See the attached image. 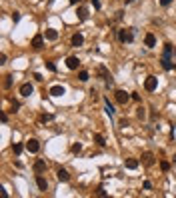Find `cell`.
<instances>
[{
	"label": "cell",
	"instance_id": "cell-17",
	"mask_svg": "<svg viewBox=\"0 0 176 198\" xmlns=\"http://www.w3.org/2000/svg\"><path fill=\"white\" fill-rule=\"evenodd\" d=\"M162 68H164V70H172L174 68V64H172V62H170V58H166V56H162Z\"/></svg>",
	"mask_w": 176,
	"mask_h": 198
},
{
	"label": "cell",
	"instance_id": "cell-35",
	"mask_svg": "<svg viewBox=\"0 0 176 198\" xmlns=\"http://www.w3.org/2000/svg\"><path fill=\"white\" fill-rule=\"evenodd\" d=\"M124 2H126V4H130V2H132V0H124Z\"/></svg>",
	"mask_w": 176,
	"mask_h": 198
},
{
	"label": "cell",
	"instance_id": "cell-29",
	"mask_svg": "<svg viewBox=\"0 0 176 198\" xmlns=\"http://www.w3.org/2000/svg\"><path fill=\"white\" fill-rule=\"evenodd\" d=\"M46 68H48L50 72H56V66H54V62H46Z\"/></svg>",
	"mask_w": 176,
	"mask_h": 198
},
{
	"label": "cell",
	"instance_id": "cell-23",
	"mask_svg": "<svg viewBox=\"0 0 176 198\" xmlns=\"http://www.w3.org/2000/svg\"><path fill=\"white\" fill-rule=\"evenodd\" d=\"M88 78H90V76H88L86 70H80V72H78V80H80V82H86Z\"/></svg>",
	"mask_w": 176,
	"mask_h": 198
},
{
	"label": "cell",
	"instance_id": "cell-8",
	"mask_svg": "<svg viewBox=\"0 0 176 198\" xmlns=\"http://www.w3.org/2000/svg\"><path fill=\"white\" fill-rule=\"evenodd\" d=\"M142 164H144V166H152L154 164V154L152 152H144L142 154Z\"/></svg>",
	"mask_w": 176,
	"mask_h": 198
},
{
	"label": "cell",
	"instance_id": "cell-14",
	"mask_svg": "<svg viewBox=\"0 0 176 198\" xmlns=\"http://www.w3.org/2000/svg\"><path fill=\"white\" fill-rule=\"evenodd\" d=\"M56 176H58V180H60V182H68V178H70V174L64 170V168H60V170L56 172Z\"/></svg>",
	"mask_w": 176,
	"mask_h": 198
},
{
	"label": "cell",
	"instance_id": "cell-33",
	"mask_svg": "<svg viewBox=\"0 0 176 198\" xmlns=\"http://www.w3.org/2000/svg\"><path fill=\"white\" fill-rule=\"evenodd\" d=\"M170 2H172V0H160V4H162V6H168Z\"/></svg>",
	"mask_w": 176,
	"mask_h": 198
},
{
	"label": "cell",
	"instance_id": "cell-16",
	"mask_svg": "<svg viewBox=\"0 0 176 198\" xmlns=\"http://www.w3.org/2000/svg\"><path fill=\"white\" fill-rule=\"evenodd\" d=\"M82 42H84V36H82V34H74L72 36V46L78 48V46H82Z\"/></svg>",
	"mask_w": 176,
	"mask_h": 198
},
{
	"label": "cell",
	"instance_id": "cell-12",
	"mask_svg": "<svg viewBox=\"0 0 176 198\" xmlns=\"http://www.w3.org/2000/svg\"><path fill=\"white\" fill-rule=\"evenodd\" d=\"M44 170H46V162H44V160H36V162H34V172L40 174V172H44Z\"/></svg>",
	"mask_w": 176,
	"mask_h": 198
},
{
	"label": "cell",
	"instance_id": "cell-22",
	"mask_svg": "<svg viewBox=\"0 0 176 198\" xmlns=\"http://www.w3.org/2000/svg\"><path fill=\"white\" fill-rule=\"evenodd\" d=\"M94 142H96L98 146H106V140H104L102 134H94Z\"/></svg>",
	"mask_w": 176,
	"mask_h": 198
},
{
	"label": "cell",
	"instance_id": "cell-15",
	"mask_svg": "<svg viewBox=\"0 0 176 198\" xmlns=\"http://www.w3.org/2000/svg\"><path fill=\"white\" fill-rule=\"evenodd\" d=\"M46 40H58V30H54V28H46Z\"/></svg>",
	"mask_w": 176,
	"mask_h": 198
},
{
	"label": "cell",
	"instance_id": "cell-18",
	"mask_svg": "<svg viewBox=\"0 0 176 198\" xmlns=\"http://www.w3.org/2000/svg\"><path fill=\"white\" fill-rule=\"evenodd\" d=\"M172 54H174V46H172V44H164V54H162V56L170 58Z\"/></svg>",
	"mask_w": 176,
	"mask_h": 198
},
{
	"label": "cell",
	"instance_id": "cell-7",
	"mask_svg": "<svg viewBox=\"0 0 176 198\" xmlns=\"http://www.w3.org/2000/svg\"><path fill=\"white\" fill-rule=\"evenodd\" d=\"M32 92H34V86H32L30 82H26V84L20 86V94H22V96H30Z\"/></svg>",
	"mask_w": 176,
	"mask_h": 198
},
{
	"label": "cell",
	"instance_id": "cell-11",
	"mask_svg": "<svg viewBox=\"0 0 176 198\" xmlns=\"http://www.w3.org/2000/svg\"><path fill=\"white\" fill-rule=\"evenodd\" d=\"M36 184H38V188H40V190H46V188H48V182H46V178H44L42 174H38V176H36Z\"/></svg>",
	"mask_w": 176,
	"mask_h": 198
},
{
	"label": "cell",
	"instance_id": "cell-27",
	"mask_svg": "<svg viewBox=\"0 0 176 198\" xmlns=\"http://www.w3.org/2000/svg\"><path fill=\"white\" fill-rule=\"evenodd\" d=\"M12 150H14V154H20V152H22V144H14Z\"/></svg>",
	"mask_w": 176,
	"mask_h": 198
},
{
	"label": "cell",
	"instance_id": "cell-6",
	"mask_svg": "<svg viewBox=\"0 0 176 198\" xmlns=\"http://www.w3.org/2000/svg\"><path fill=\"white\" fill-rule=\"evenodd\" d=\"M42 46H44V36H42V34H36L34 38H32V48L40 50Z\"/></svg>",
	"mask_w": 176,
	"mask_h": 198
},
{
	"label": "cell",
	"instance_id": "cell-10",
	"mask_svg": "<svg viewBox=\"0 0 176 198\" xmlns=\"http://www.w3.org/2000/svg\"><path fill=\"white\" fill-rule=\"evenodd\" d=\"M78 64H80V60H78L76 56H70L68 60H66V66H68L70 70H76V68H78Z\"/></svg>",
	"mask_w": 176,
	"mask_h": 198
},
{
	"label": "cell",
	"instance_id": "cell-20",
	"mask_svg": "<svg viewBox=\"0 0 176 198\" xmlns=\"http://www.w3.org/2000/svg\"><path fill=\"white\" fill-rule=\"evenodd\" d=\"M124 164H126V168H130V170H136L138 168V160H134V158H128Z\"/></svg>",
	"mask_w": 176,
	"mask_h": 198
},
{
	"label": "cell",
	"instance_id": "cell-9",
	"mask_svg": "<svg viewBox=\"0 0 176 198\" xmlns=\"http://www.w3.org/2000/svg\"><path fill=\"white\" fill-rule=\"evenodd\" d=\"M64 86H60V84H56V86H52V88H50V96H56V98H58V96H62V94H64Z\"/></svg>",
	"mask_w": 176,
	"mask_h": 198
},
{
	"label": "cell",
	"instance_id": "cell-25",
	"mask_svg": "<svg viewBox=\"0 0 176 198\" xmlns=\"http://www.w3.org/2000/svg\"><path fill=\"white\" fill-rule=\"evenodd\" d=\"M80 150H82V144H80V142H76V144H72V152H74V154H78V152H80Z\"/></svg>",
	"mask_w": 176,
	"mask_h": 198
},
{
	"label": "cell",
	"instance_id": "cell-4",
	"mask_svg": "<svg viewBox=\"0 0 176 198\" xmlns=\"http://www.w3.org/2000/svg\"><path fill=\"white\" fill-rule=\"evenodd\" d=\"M114 98H116V102H118V104H126L132 96L128 94V92H124V90H116L114 92Z\"/></svg>",
	"mask_w": 176,
	"mask_h": 198
},
{
	"label": "cell",
	"instance_id": "cell-26",
	"mask_svg": "<svg viewBox=\"0 0 176 198\" xmlns=\"http://www.w3.org/2000/svg\"><path fill=\"white\" fill-rule=\"evenodd\" d=\"M52 118H54L52 114H42V116H40V122H48V120H52Z\"/></svg>",
	"mask_w": 176,
	"mask_h": 198
},
{
	"label": "cell",
	"instance_id": "cell-3",
	"mask_svg": "<svg viewBox=\"0 0 176 198\" xmlns=\"http://www.w3.org/2000/svg\"><path fill=\"white\" fill-rule=\"evenodd\" d=\"M156 86H158V78H156V76H148V78L144 80L146 92H154V90H156Z\"/></svg>",
	"mask_w": 176,
	"mask_h": 198
},
{
	"label": "cell",
	"instance_id": "cell-34",
	"mask_svg": "<svg viewBox=\"0 0 176 198\" xmlns=\"http://www.w3.org/2000/svg\"><path fill=\"white\" fill-rule=\"evenodd\" d=\"M78 2H80V0H70V4H78Z\"/></svg>",
	"mask_w": 176,
	"mask_h": 198
},
{
	"label": "cell",
	"instance_id": "cell-30",
	"mask_svg": "<svg viewBox=\"0 0 176 198\" xmlns=\"http://www.w3.org/2000/svg\"><path fill=\"white\" fill-rule=\"evenodd\" d=\"M90 2H92V6H94L96 10H98V8H100V0H90Z\"/></svg>",
	"mask_w": 176,
	"mask_h": 198
},
{
	"label": "cell",
	"instance_id": "cell-21",
	"mask_svg": "<svg viewBox=\"0 0 176 198\" xmlns=\"http://www.w3.org/2000/svg\"><path fill=\"white\" fill-rule=\"evenodd\" d=\"M104 104H106V114H108V116H114V106L110 104V100L104 98Z\"/></svg>",
	"mask_w": 176,
	"mask_h": 198
},
{
	"label": "cell",
	"instance_id": "cell-13",
	"mask_svg": "<svg viewBox=\"0 0 176 198\" xmlns=\"http://www.w3.org/2000/svg\"><path fill=\"white\" fill-rule=\"evenodd\" d=\"M144 44L148 46V48H154V46H156V38H154V34H146L144 36Z\"/></svg>",
	"mask_w": 176,
	"mask_h": 198
},
{
	"label": "cell",
	"instance_id": "cell-32",
	"mask_svg": "<svg viewBox=\"0 0 176 198\" xmlns=\"http://www.w3.org/2000/svg\"><path fill=\"white\" fill-rule=\"evenodd\" d=\"M144 188H146V190H150V188H152V184H150V180H146V182H144Z\"/></svg>",
	"mask_w": 176,
	"mask_h": 198
},
{
	"label": "cell",
	"instance_id": "cell-19",
	"mask_svg": "<svg viewBox=\"0 0 176 198\" xmlns=\"http://www.w3.org/2000/svg\"><path fill=\"white\" fill-rule=\"evenodd\" d=\"M76 14H78V20H86V18H88V10H86L84 6H80V8H78V12H76Z\"/></svg>",
	"mask_w": 176,
	"mask_h": 198
},
{
	"label": "cell",
	"instance_id": "cell-28",
	"mask_svg": "<svg viewBox=\"0 0 176 198\" xmlns=\"http://www.w3.org/2000/svg\"><path fill=\"white\" fill-rule=\"evenodd\" d=\"M160 168H162V170L166 172V170H170V164L166 162V160H162V162H160Z\"/></svg>",
	"mask_w": 176,
	"mask_h": 198
},
{
	"label": "cell",
	"instance_id": "cell-24",
	"mask_svg": "<svg viewBox=\"0 0 176 198\" xmlns=\"http://www.w3.org/2000/svg\"><path fill=\"white\" fill-rule=\"evenodd\" d=\"M12 86V76L8 74V76H4V88H10Z\"/></svg>",
	"mask_w": 176,
	"mask_h": 198
},
{
	"label": "cell",
	"instance_id": "cell-1",
	"mask_svg": "<svg viewBox=\"0 0 176 198\" xmlns=\"http://www.w3.org/2000/svg\"><path fill=\"white\" fill-rule=\"evenodd\" d=\"M96 74H98V76L102 78L104 82H106V86H110V84H112L110 72H108V70H106V66H98V70H96Z\"/></svg>",
	"mask_w": 176,
	"mask_h": 198
},
{
	"label": "cell",
	"instance_id": "cell-2",
	"mask_svg": "<svg viewBox=\"0 0 176 198\" xmlns=\"http://www.w3.org/2000/svg\"><path fill=\"white\" fill-rule=\"evenodd\" d=\"M118 38L120 42H132L134 40V30L128 28V30H118Z\"/></svg>",
	"mask_w": 176,
	"mask_h": 198
},
{
	"label": "cell",
	"instance_id": "cell-31",
	"mask_svg": "<svg viewBox=\"0 0 176 198\" xmlns=\"http://www.w3.org/2000/svg\"><path fill=\"white\" fill-rule=\"evenodd\" d=\"M12 20H14V22H18V20H20V12H14V14H12Z\"/></svg>",
	"mask_w": 176,
	"mask_h": 198
},
{
	"label": "cell",
	"instance_id": "cell-5",
	"mask_svg": "<svg viewBox=\"0 0 176 198\" xmlns=\"http://www.w3.org/2000/svg\"><path fill=\"white\" fill-rule=\"evenodd\" d=\"M38 148H40V144H38V140L36 138H30V140H26V150L28 152H38Z\"/></svg>",
	"mask_w": 176,
	"mask_h": 198
}]
</instances>
